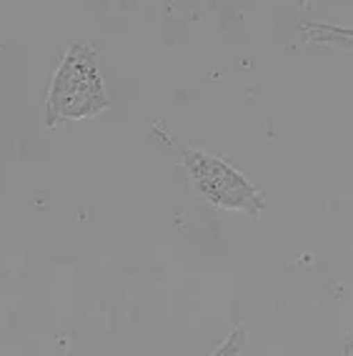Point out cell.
I'll list each match as a JSON object with an SVG mask.
<instances>
[{
    "label": "cell",
    "instance_id": "5b68a950",
    "mask_svg": "<svg viewBox=\"0 0 353 356\" xmlns=\"http://www.w3.org/2000/svg\"><path fill=\"white\" fill-rule=\"evenodd\" d=\"M338 356H353V331L348 334L346 339H343V343H340V354Z\"/></svg>",
    "mask_w": 353,
    "mask_h": 356
},
{
    "label": "cell",
    "instance_id": "6da1fadb",
    "mask_svg": "<svg viewBox=\"0 0 353 356\" xmlns=\"http://www.w3.org/2000/svg\"><path fill=\"white\" fill-rule=\"evenodd\" d=\"M108 90L103 86L93 45H70L58 65L48 93V126L93 118L108 108Z\"/></svg>",
    "mask_w": 353,
    "mask_h": 356
},
{
    "label": "cell",
    "instance_id": "3957f363",
    "mask_svg": "<svg viewBox=\"0 0 353 356\" xmlns=\"http://www.w3.org/2000/svg\"><path fill=\"white\" fill-rule=\"evenodd\" d=\"M298 35L311 45H328L353 53V26H334L321 20H303L298 26Z\"/></svg>",
    "mask_w": 353,
    "mask_h": 356
},
{
    "label": "cell",
    "instance_id": "277c9868",
    "mask_svg": "<svg viewBox=\"0 0 353 356\" xmlns=\"http://www.w3.org/2000/svg\"><path fill=\"white\" fill-rule=\"evenodd\" d=\"M243 339H246V331L238 326L233 334H228V337L223 339V343L211 356H240V349H243Z\"/></svg>",
    "mask_w": 353,
    "mask_h": 356
},
{
    "label": "cell",
    "instance_id": "7a4b0ae2",
    "mask_svg": "<svg viewBox=\"0 0 353 356\" xmlns=\"http://www.w3.org/2000/svg\"><path fill=\"white\" fill-rule=\"evenodd\" d=\"M181 159L196 191L211 206L223 211H238L248 218H258L265 211L263 193L228 161L201 148H186Z\"/></svg>",
    "mask_w": 353,
    "mask_h": 356
}]
</instances>
